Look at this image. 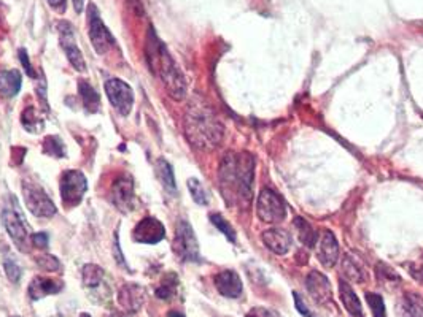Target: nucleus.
Instances as JSON below:
<instances>
[{
  "mask_svg": "<svg viewBox=\"0 0 423 317\" xmlns=\"http://www.w3.org/2000/svg\"><path fill=\"white\" fill-rule=\"evenodd\" d=\"M220 189L228 204L241 203L248 207L253 198L254 158L250 152H226L223 156L220 170Z\"/></svg>",
  "mask_w": 423,
  "mask_h": 317,
  "instance_id": "f257e3e1",
  "label": "nucleus"
},
{
  "mask_svg": "<svg viewBox=\"0 0 423 317\" xmlns=\"http://www.w3.org/2000/svg\"><path fill=\"white\" fill-rule=\"evenodd\" d=\"M186 140L199 151H213L220 145L224 135V127L220 117L202 97H195L185 111Z\"/></svg>",
  "mask_w": 423,
  "mask_h": 317,
  "instance_id": "f03ea898",
  "label": "nucleus"
},
{
  "mask_svg": "<svg viewBox=\"0 0 423 317\" xmlns=\"http://www.w3.org/2000/svg\"><path fill=\"white\" fill-rule=\"evenodd\" d=\"M145 56L153 75L161 80V83L164 84V88L171 99H174L177 102L185 99L188 92L185 76H183L182 70L178 69L174 58H172L171 53L167 51L164 43L161 42L153 27H150L149 34H147Z\"/></svg>",
  "mask_w": 423,
  "mask_h": 317,
  "instance_id": "7ed1b4c3",
  "label": "nucleus"
},
{
  "mask_svg": "<svg viewBox=\"0 0 423 317\" xmlns=\"http://www.w3.org/2000/svg\"><path fill=\"white\" fill-rule=\"evenodd\" d=\"M2 224L7 233L12 238L14 246H17L21 253H29L30 249V238L28 232V226H25V219L23 218L21 211L17 202L13 200V207H5L2 209Z\"/></svg>",
  "mask_w": 423,
  "mask_h": 317,
  "instance_id": "20e7f679",
  "label": "nucleus"
},
{
  "mask_svg": "<svg viewBox=\"0 0 423 317\" xmlns=\"http://www.w3.org/2000/svg\"><path fill=\"white\" fill-rule=\"evenodd\" d=\"M172 246H174V253L183 262H201L199 243H197L195 230L190 226V222L183 221V219L178 221Z\"/></svg>",
  "mask_w": 423,
  "mask_h": 317,
  "instance_id": "39448f33",
  "label": "nucleus"
},
{
  "mask_svg": "<svg viewBox=\"0 0 423 317\" xmlns=\"http://www.w3.org/2000/svg\"><path fill=\"white\" fill-rule=\"evenodd\" d=\"M23 196L25 207L34 216L37 218H53L56 214V207L51 202L48 193L43 191L40 184L25 180L23 181Z\"/></svg>",
  "mask_w": 423,
  "mask_h": 317,
  "instance_id": "423d86ee",
  "label": "nucleus"
},
{
  "mask_svg": "<svg viewBox=\"0 0 423 317\" xmlns=\"http://www.w3.org/2000/svg\"><path fill=\"white\" fill-rule=\"evenodd\" d=\"M257 214L263 222L279 224L287 218V204L272 189H263L257 200Z\"/></svg>",
  "mask_w": 423,
  "mask_h": 317,
  "instance_id": "0eeeda50",
  "label": "nucleus"
},
{
  "mask_svg": "<svg viewBox=\"0 0 423 317\" xmlns=\"http://www.w3.org/2000/svg\"><path fill=\"white\" fill-rule=\"evenodd\" d=\"M88 25H89V38L93 43L96 53L107 54L115 46V37L102 21V16L98 7L94 3H89L88 7Z\"/></svg>",
  "mask_w": 423,
  "mask_h": 317,
  "instance_id": "6e6552de",
  "label": "nucleus"
},
{
  "mask_svg": "<svg viewBox=\"0 0 423 317\" xmlns=\"http://www.w3.org/2000/svg\"><path fill=\"white\" fill-rule=\"evenodd\" d=\"M86 191H88V180L83 173L78 170L64 172L61 178V198L65 207L72 208L80 204Z\"/></svg>",
  "mask_w": 423,
  "mask_h": 317,
  "instance_id": "1a4fd4ad",
  "label": "nucleus"
},
{
  "mask_svg": "<svg viewBox=\"0 0 423 317\" xmlns=\"http://www.w3.org/2000/svg\"><path fill=\"white\" fill-rule=\"evenodd\" d=\"M105 94L109 97L111 106L121 116H127L134 106V91L126 81L120 78H110L105 81Z\"/></svg>",
  "mask_w": 423,
  "mask_h": 317,
  "instance_id": "9d476101",
  "label": "nucleus"
},
{
  "mask_svg": "<svg viewBox=\"0 0 423 317\" xmlns=\"http://www.w3.org/2000/svg\"><path fill=\"white\" fill-rule=\"evenodd\" d=\"M59 30V40H61V48L64 49L65 56H67L69 62L76 71H86V62L83 58V53L78 48L75 37V29L74 25L67 21H61L58 24Z\"/></svg>",
  "mask_w": 423,
  "mask_h": 317,
  "instance_id": "9b49d317",
  "label": "nucleus"
},
{
  "mask_svg": "<svg viewBox=\"0 0 423 317\" xmlns=\"http://www.w3.org/2000/svg\"><path fill=\"white\" fill-rule=\"evenodd\" d=\"M83 284H85V289L89 290L94 298H99L98 301H102L104 298L109 300V296L111 294L109 281H107V274L104 270L98 267V265H94V263L85 265Z\"/></svg>",
  "mask_w": 423,
  "mask_h": 317,
  "instance_id": "f8f14e48",
  "label": "nucleus"
},
{
  "mask_svg": "<svg viewBox=\"0 0 423 317\" xmlns=\"http://www.w3.org/2000/svg\"><path fill=\"white\" fill-rule=\"evenodd\" d=\"M166 238V227L156 218L147 216L134 227L132 239L140 244H158Z\"/></svg>",
  "mask_w": 423,
  "mask_h": 317,
  "instance_id": "ddd939ff",
  "label": "nucleus"
},
{
  "mask_svg": "<svg viewBox=\"0 0 423 317\" xmlns=\"http://www.w3.org/2000/svg\"><path fill=\"white\" fill-rule=\"evenodd\" d=\"M111 202L121 213H131L135 208L134 181L131 176L123 175L113 183L111 187Z\"/></svg>",
  "mask_w": 423,
  "mask_h": 317,
  "instance_id": "4468645a",
  "label": "nucleus"
},
{
  "mask_svg": "<svg viewBox=\"0 0 423 317\" xmlns=\"http://www.w3.org/2000/svg\"><path fill=\"white\" fill-rule=\"evenodd\" d=\"M317 257L320 263L326 268H333L339 260V243L336 239L334 233L329 230H323L322 237H320L318 248H317Z\"/></svg>",
  "mask_w": 423,
  "mask_h": 317,
  "instance_id": "2eb2a0df",
  "label": "nucleus"
},
{
  "mask_svg": "<svg viewBox=\"0 0 423 317\" xmlns=\"http://www.w3.org/2000/svg\"><path fill=\"white\" fill-rule=\"evenodd\" d=\"M305 285L312 298L317 301L318 305H328L333 298V292H331V284L325 274L318 272H310L305 278Z\"/></svg>",
  "mask_w": 423,
  "mask_h": 317,
  "instance_id": "dca6fc26",
  "label": "nucleus"
},
{
  "mask_svg": "<svg viewBox=\"0 0 423 317\" xmlns=\"http://www.w3.org/2000/svg\"><path fill=\"white\" fill-rule=\"evenodd\" d=\"M218 292L226 298H237L242 294V279L234 270H223L213 278Z\"/></svg>",
  "mask_w": 423,
  "mask_h": 317,
  "instance_id": "f3484780",
  "label": "nucleus"
},
{
  "mask_svg": "<svg viewBox=\"0 0 423 317\" xmlns=\"http://www.w3.org/2000/svg\"><path fill=\"white\" fill-rule=\"evenodd\" d=\"M263 243L269 250L277 255H285L292 248V235L283 228H271L263 233Z\"/></svg>",
  "mask_w": 423,
  "mask_h": 317,
  "instance_id": "a211bd4d",
  "label": "nucleus"
},
{
  "mask_svg": "<svg viewBox=\"0 0 423 317\" xmlns=\"http://www.w3.org/2000/svg\"><path fill=\"white\" fill-rule=\"evenodd\" d=\"M61 290H63V283L53 278H43V276H37L29 284V296L34 301L42 300L48 295L58 294Z\"/></svg>",
  "mask_w": 423,
  "mask_h": 317,
  "instance_id": "6ab92c4d",
  "label": "nucleus"
},
{
  "mask_svg": "<svg viewBox=\"0 0 423 317\" xmlns=\"http://www.w3.org/2000/svg\"><path fill=\"white\" fill-rule=\"evenodd\" d=\"M144 290L137 284H124L118 294L120 305L129 313H137L144 305Z\"/></svg>",
  "mask_w": 423,
  "mask_h": 317,
  "instance_id": "aec40b11",
  "label": "nucleus"
},
{
  "mask_svg": "<svg viewBox=\"0 0 423 317\" xmlns=\"http://www.w3.org/2000/svg\"><path fill=\"white\" fill-rule=\"evenodd\" d=\"M339 296L340 301H343L344 308L347 309V313L351 317H365V311L363 306H361L358 295L355 294V290L351 289L350 284L344 279L339 281Z\"/></svg>",
  "mask_w": 423,
  "mask_h": 317,
  "instance_id": "412c9836",
  "label": "nucleus"
},
{
  "mask_svg": "<svg viewBox=\"0 0 423 317\" xmlns=\"http://www.w3.org/2000/svg\"><path fill=\"white\" fill-rule=\"evenodd\" d=\"M23 76L18 70H2L0 71V95L5 99H12L18 95L21 89Z\"/></svg>",
  "mask_w": 423,
  "mask_h": 317,
  "instance_id": "4be33fe9",
  "label": "nucleus"
},
{
  "mask_svg": "<svg viewBox=\"0 0 423 317\" xmlns=\"http://www.w3.org/2000/svg\"><path fill=\"white\" fill-rule=\"evenodd\" d=\"M400 317H423V298L417 292H407L398 306Z\"/></svg>",
  "mask_w": 423,
  "mask_h": 317,
  "instance_id": "5701e85b",
  "label": "nucleus"
},
{
  "mask_svg": "<svg viewBox=\"0 0 423 317\" xmlns=\"http://www.w3.org/2000/svg\"><path fill=\"white\" fill-rule=\"evenodd\" d=\"M343 272L345 273L349 279L355 281V283H363L366 279V270L363 263L360 262L358 257L354 254H345L343 259Z\"/></svg>",
  "mask_w": 423,
  "mask_h": 317,
  "instance_id": "b1692460",
  "label": "nucleus"
},
{
  "mask_svg": "<svg viewBox=\"0 0 423 317\" xmlns=\"http://www.w3.org/2000/svg\"><path fill=\"white\" fill-rule=\"evenodd\" d=\"M78 92L81 99H83L86 111H89V113H98L100 108V95L98 94V91H96L88 81H80Z\"/></svg>",
  "mask_w": 423,
  "mask_h": 317,
  "instance_id": "393cba45",
  "label": "nucleus"
},
{
  "mask_svg": "<svg viewBox=\"0 0 423 317\" xmlns=\"http://www.w3.org/2000/svg\"><path fill=\"white\" fill-rule=\"evenodd\" d=\"M294 228L298 232L299 242L304 244L305 248H314L318 242V235L315 232V228L303 218H294Z\"/></svg>",
  "mask_w": 423,
  "mask_h": 317,
  "instance_id": "a878e982",
  "label": "nucleus"
},
{
  "mask_svg": "<svg viewBox=\"0 0 423 317\" xmlns=\"http://www.w3.org/2000/svg\"><path fill=\"white\" fill-rule=\"evenodd\" d=\"M156 175L160 178V181L167 192L174 193L177 191V184H175V176L174 170H172V165L164 158H160L156 163Z\"/></svg>",
  "mask_w": 423,
  "mask_h": 317,
  "instance_id": "bb28decb",
  "label": "nucleus"
},
{
  "mask_svg": "<svg viewBox=\"0 0 423 317\" xmlns=\"http://www.w3.org/2000/svg\"><path fill=\"white\" fill-rule=\"evenodd\" d=\"M177 285H178L177 276L174 273H167L164 276V279H162L160 287L156 289V296L161 300H171L177 292Z\"/></svg>",
  "mask_w": 423,
  "mask_h": 317,
  "instance_id": "cd10ccee",
  "label": "nucleus"
},
{
  "mask_svg": "<svg viewBox=\"0 0 423 317\" xmlns=\"http://www.w3.org/2000/svg\"><path fill=\"white\" fill-rule=\"evenodd\" d=\"M188 191H190L193 200H195L197 204H208L210 202V197H208V192L204 189V186L201 184L199 180H196V178H190L188 180Z\"/></svg>",
  "mask_w": 423,
  "mask_h": 317,
  "instance_id": "c85d7f7f",
  "label": "nucleus"
},
{
  "mask_svg": "<svg viewBox=\"0 0 423 317\" xmlns=\"http://www.w3.org/2000/svg\"><path fill=\"white\" fill-rule=\"evenodd\" d=\"M43 151H45V154L59 158V157L65 156V145L59 137L51 135V137L45 138Z\"/></svg>",
  "mask_w": 423,
  "mask_h": 317,
  "instance_id": "c756f323",
  "label": "nucleus"
},
{
  "mask_svg": "<svg viewBox=\"0 0 423 317\" xmlns=\"http://www.w3.org/2000/svg\"><path fill=\"white\" fill-rule=\"evenodd\" d=\"M23 119V126L25 130H29L30 134H37L43 129V121H40L37 115H35L34 108H28L21 116Z\"/></svg>",
  "mask_w": 423,
  "mask_h": 317,
  "instance_id": "7c9ffc66",
  "label": "nucleus"
},
{
  "mask_svg": "<svg viewBox=\"0 0 423 317\" xmlns=\"http://www.w3.org/2000/svg\"><path fill=\"white\" fill-rule=\"evenodd\" d=\"M210 221L213 226H215L220 232L226 237L229 242H236V230L231 227V224H229L226 219H224L221 214H210Z\"/></svg>",
  "mask_w": 423,
  "mask_h": 317,
  "instance_id": "2f4dec72",
  "label": "nucleus"
},
{
  "mask_svg": "<svg viewBox=\"0 0 423 317\" xmlns=\"http://www.w3.org/2000/svg\"><path fill=\"white\" fill-rule=\"evenodd\" d=\"M366 300H368L369 308L373 309V316L374 317H387L385 303H384V298H382L380 295H377V294H366Z\"/></svg>",
  "mask_w": 423,
  "mask_h": 317,
  "instance_id": "473e14b6",
  "label": "nucleus"
},
{
  "mask_svg": "<svg viewBox=\"0 0 423 317\" xmlns=\"http://www.w3.org/2000/svg\"><path fill=\"white\" fill-rule=\"evenodd\" d=\"M376 273H377V278H379V281H385V284H389L390 281H393V283H400V276L384 263L377 265Z\"/></svg>",
  "mask_w": 423,
  "mask_h": 317,
  "instance_id": "72a5a7b5",
  "label": "nucleus"
},
{
  "mask_svg": "<svg viewBox=\"0 0 423 317\" xmlns=\"http://www.w3.org/2000/svg\"><path fill=\"white\" fill-rule=\"evenodd\" d=\"M5 272H7L8 279L12 281L13 284H17L19 278H21V268H19V265L17 263V260L14 259H7L5 260Z\"/></svg>",
  "mask_w": 423,
  "mask_h": 317,
  "instance_id": "f704fd0d",
  "label": "nucleus"
},
{
  "mask_svg": "<svg viewBox=\"0 0 423 317\" xmlns=\"http://www.w3.org/2000/svg\"><path fill=\"white\" fill-rule=\"evenodd\" d=\"M37 263L40 268L47 270V272H56V270L61 268L59 260L54 255H42V257L37 259Z\"/></svg>",
  "mask_w": 423,
  "mask_h": 317,
  "instance_id": "c9c22d12",
  "label": "nucleus"
},
{
  "mask_svg": "<svg viewBox=\"0 0 423 317\" xmlns=\"http://www.w3.org/2000/svg\"><path fill=\"white\" fill-rule=\"evenodd\" d=\"M19 60H21V64H23V67H24V70H25V73H28L29 76H35V73H34V69H32V65H30V62H29V56H28V51L25 49H19Z\"/></svg>",
  "mask_w": 423,
  "mask_h": 317,
  "instance_id": "e433bc0d",
  "label": "nucleus"
},
{
  "mask_svg": "<svg viewBox=\"0 0 423 317\" xmlns=\"http://www.w3.org/2000/svg\"><path fill=\"white\" fill-rule=\"evenodd\" d=\"M293 296H294V305H296V309L299 311V313L303 314L304 317H314L312 313H310V311H309L307 306H305V303L303 301V298H301V295L294 292Z\"/></svg>",
  "mask_w": 423,
  "mask_h": 317,
  "instance_id": "4c0bfd02",
  "label": "nucleus"
},
{
  "mask_svg": "<svg viewBox=\"0 0 423 317\" xmlns=\"http://www.w3.org/2000/svg\"><path fill=\"white\" fill-rule=\"evenodd\" d=\"M247 317H280L275 311L272 309H264V308H254L250 311Z\"/></svg>",
  "mask_w": 423,
  "mask_h": 317,
  "instance_id": "58836bf2",
  "label": "nucleus"
},
{
  "mask_svg": "<svg viewBox=\"0 0 423 317\" xmlns=\"http://www.w3.org/2000/svg\"><path fill=\"white\" fill-rule=\"evenodd\" d=\"M32 242L37 248L45 249L48 246V235L47 233H35V235H32Z\"/></svg>",
  "mask_w": 423,
  "mask_h": 317,
  "instance_id": "ea45409f",
  "label": "nucleus"
},
{
  "mask_svg": "<svg viewBox=\"0 0 423 317\" xmlns=\"http://www.w3.org/2000/svg\"><path fill=\"white\" fill-rule=\"evenodd\" d=\"M50 3V7L58 13H64L65 7H67V0H47Z\"/></svg>",
  "mask_w": 423,
  "mask_h": 317,
  "instance_id": "a19ab883",
  "label": "nucleus"
},
{
  "mask_svg": "<svg viewBox=\"0 0 423 317\" xmlns=\"http://www.w3.org/2000/svg\"><path fill=\"white\" fill-rule=\"evenodd\" d=\"M72 3H74L75 12H76V13H81V12H83V8H85L86 0H72Z\"/></svg>",
  "mask_w": 423,
  "mask_h": 317,
  "instance_id": "79ce46f5",
  "label": "nucleus"
},
{
  "mask_svg": "<svg viewBox=\"0 0 423 317\" xmlns=\"http://www.w3.org/2000/svg\"><path fill=\"white\" fill-rule=\"evenodd\" d=\"M166 317H185V314L180 313V311H171V313H167Z\"/></svg>",
  "mask_w": 423,
  "mask_h": 317,
  "instance_id": "37998d69",
  "label": "nucleus"
},
{
  "mask_svg": "<svg viewBox=\"0 0 423 317\" xmlns=\"http://www.w3.org/2000/svg\"><path fill=\"white\" fill-rule=\"evenodd\" d=\"M109 317H126V316H123L121 313H118V311H113V313H111Z\"/></svg>",
  "mask_w": 423,
  "mask_h": 317,
  "instance_id": "c03bdc74",
  "label": "nucleus"
},
{
  "mask_svg": "<svg viewBox=\"0 0 423 317\" xmlns=\"http://www.w3.org/2000/svg\"><path fill=\"white\" fill-rule=\"evenodd\" d=\"M80 317H91L89 314H86V313H83V314H80Z\"/></svg>",
  "mask_w": 423,
  "mask_h": 317,
  "instance_id": "a18cd8bd",
  "label": "nucleus"
},
{
  "mask_svg": "<svg viewBox=\"0 0 423 317\" xmlns=\"http://www.w3.org/2000/svg\"><path fill=\"white\" fill-rule=\"evenodd\" d=\"M13 317H19V316H13Z\"/></svg>",
  "mask_w": 423,
  "mask_h": 317,
  "instance_id": "49530a36",
  "label": "nucleus"
}]
</instances>
